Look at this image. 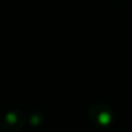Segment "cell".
Returning <instances> with one entry per match:
<instances>
[{
    "label": "cell",
    "mask_w": 132,
    "mask_h": 132,
    "mask_svg": "<svg viewBox=\"0 0 132 132\" xmlns=\"http://www.w3.org/2000/svg\"><path fill=\"white\" fill-rule=\"evenodd\" d=\"M8 119H9L11 122H14V121H15V117H14V115H13V114H11V115L8 116Z\"/></svg>",
    "instance_id": "2"
},
{
    "label": "cell",
    "mask_w": 132,
    "mask_h": 132,
    "mask_svg": "<svg viewBox=\"0 0 132 132\" xmlns=\"http://www.w3.org/2000/svg\"><path fill=\"white\" fill-rule=\"evenodd\" d=\"M98 119H100V122L102 124H107V123H109L110 117H109V115L108 114H102L100 117H98Z\"/></svg>",
    "instance_id": "1"
}]
</instances>
